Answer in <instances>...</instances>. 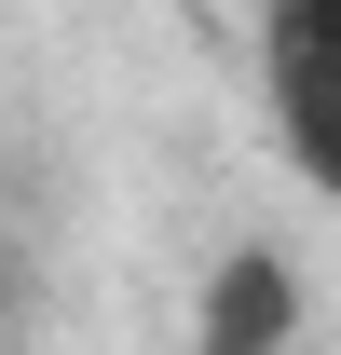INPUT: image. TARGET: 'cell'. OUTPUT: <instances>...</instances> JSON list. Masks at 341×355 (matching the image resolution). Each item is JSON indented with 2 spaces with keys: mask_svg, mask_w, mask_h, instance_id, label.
<instances>
[{
  "mask_svg": "<svg viewBox=\"0 0 341 355\" xmlns=\"http://www.w3.org/2000/svg\"><path fill=\"white\" fill-rule=\"evenodd\" d=\"M300 342V260L287 246H232L205 273V314H191V355H287Z\"/></svg>",
  "mask_w": 341,
  "mask_h": 355,
  "instance_id": "7a4b0ae2",
  "label": "cell"
},
{
  "mask_svg": "<svg viewBox=\"0 0 341 355\" xmlns=\"http://www.w3.org/2000/svg\"><path fill=\"white\" fill-rule=\"evenodd\" d=\"M259 42H273V123H287V164L341 205V0H259Z\"/></svg>",
  "mask_w": 341,
  "mask_h": 355,
  "instance_id": "6da1fadb",
  "label": "cell"
}]
</instances>
